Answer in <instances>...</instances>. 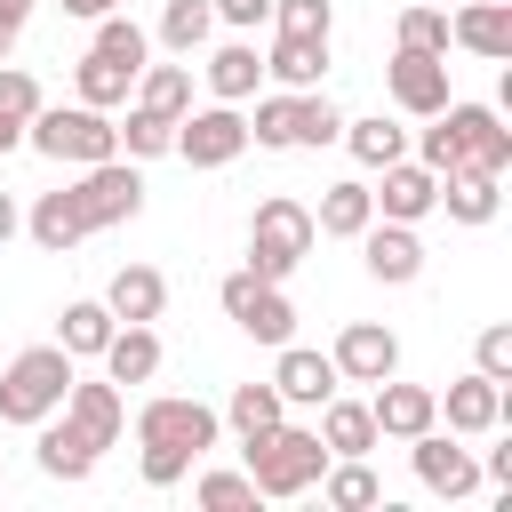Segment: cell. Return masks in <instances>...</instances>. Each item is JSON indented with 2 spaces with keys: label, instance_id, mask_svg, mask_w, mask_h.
I'll list each match as a JSON object with an SVG mask.
<instances>
[{
  "label": "cell",
  "instance_id": "6da1fadb",
  "mask_svg": "<svg viewBox=\"0 0 512 512\" xmlns=\"http://www.w3.org/2000/svg\"><path fill=\"white\" fill-rule=\"evenodd\" d=\"M216 432H224V416H216L208 400H184V392L144 400V408H136V464H144V480H152V488H176V480L216 448Z\"/></svg>",
  "mask_w": 512,
  "mask_h": 512
},
{
  "label": "cell",
  "instance_id": "7a4b0ae2",
  "mask_svg": "<svg viewBox=\"0 0 512 512\" xmlns=\"http://www.w3.org/2000/svg\"><path fill=\"white\" fill-rule=\"evenodd\" d=\"M248 448V480H256V496H272V504H288V496H304L320 472H328V448H320V432L312 424H272L264 440H240Z\"/></svg>",
  "mask_w": 512,
  "mask_h": 512
},
{
  "label": "cell",
  "instance_id": "3957f363",
  "mask_svg": "<svg viewBox=\"0 0 512 512\" xmlns=\"http://www.w3.org/2000/svg\"><path fill=\"white\" fill-rule=\"evenodd\" d=\"M72 376H80V360H72L64 344H24V352L0 368V424H40V416H56L64 392H72Z\"/></svg>",
  "mask_w": 512,
  "mask_h": 512
},
{
  "label": "cell",
  "instance_id": "277c9868",
  "mask_svg": "<svg viewBox=\"0 0 512 512\" xmlns=\"http://www.w3.org/2000/svg\"><path fill=\"white\" fill-rule=\"evenodd\" d=\"M24 144H32L40 160L88 168V160H112V152H120V128H112V112H96V104H40V112L24 120Z\"/></svg>",
  "mask_w": 512,
  "mask_h": 512
},
{
  "label": "cell",
  "instance_id": "5b68a950",
  "mask_svg": "<svg viewBox=\"0 0 512 512\" xmlns=\"http://www.w3.org/2000/svg\"><path fill=\"white\" fill-rule=\"evenodd\" d=\"M312 208L304 200H288V192H272V200H256V216H248V272L256 280H288L304 256H312Z\"/></svg>",
  "mask_w": 512,
  "mask_h": 512
},
{
  "label": "cell",
  "instance_id": "8992f818",
  "mask_svg": "<svg viewBox=\"0 0 512 512\" xmlns=\"http://www.w3.org/2000/svg\"><path fill=\"white\" fill-rule=\"evenodd\" d=\"M216 304H224V320H232L240 336H256V344H288V336H296V304H288V288H280V280H256L248 264L224 272Z\"/></svg>",
  "mask_w": 512,
  "mask_h": 512
},
{
  "label": "cell",
  "instance_id": "52a82bcc",
  "mask_svg": "<svg viewBox=\"0 0 512 512\" xmlns=\"http://www.w3.org/2000/svg\"><path fill=\"white\" fill-rule=\"evenodd\" d=\"M72 200H80V216H88V232H104V224H128L136 208H144V176H136V160H88L80 168V184H72Z\"/></svg>",
  "mask_w": 512,
  "mask_h": 512
},
{
  "label": "cell",
  "instance_id": "ba28073f",
  "mask_svg": "<svg viewBox=\"0 0 512 512\" xmlns=\"http://www.w3.org/2000/svg\"><path fill=\"white\" fill-rule=\"evenodd\" d=\"M240 152H248L240 104H200V112L176 120V160H192V168H232Z\"/></svg>",
  "mask_w": 512,
  "mask_h": 512
},
{
  "label": "cell",
  "instance_id": "9c48e42d",
  "mask_svg": "<svg viewBox=\"0 0 512 512\" xmlns=\"http://www.w3.org/2000/svg\"><path fill=\"white\" fill-rule=\"evenodd\" d=\"M408 464H416V480H424L432 496H448V504L480 488V456H472L456 432H440V424H424V432L408 440Z\"/></svg>",
  "mask_w": 512,
  "mask_h": 512
},
{
  "label": "cell",
  "instance_id": "30bf717a",
  "mask_svg": "<svg viewBox=\"0 0 512 512\" xmlns=\"http://www.w3.org/2000/svg\"><path fill=\"white\" fill-rule=\"evenodd\" d=\"M328 360H336L344 384H384V376H400V336H392L384 320H344Z\"/></svg>",
  "mask_w": 512,
  "mask_h": 512
},
{
  "label": "cell",
  "instance_id": "8fae6325",
  "mask_svg": "<svg viewBox=\"0 0 512 512\" xmlns=\"http://www.w3.org/2000/svg\"><path fill=\"white\" fill-rule=\"evenodd\" d=\"M384 88H392V104H400V112L432 120V112L448 104V56H424V48H392V64H384Z\"/></svg>",
  "mask_w": 512,
  "mask_h": 512
},
{
  "label": "cell",
  "instance_id": "7c38bea8",
  "mask_svg": "<svg viewBox=\"0 0 512 512\" xmlns=\"http://www.w3.org/2000/svg\"><path fill=\"white\" fill-rule=\"evenodd\" d=\"M440 120L456 128V152H464V168H488V176H504L512 168V128L488 112V104H440Z\"/></svg>",
  "mask_w": 512,
  "mask_h": 512
},
{
  "label": "cell",
  "instance_id": "4fadbf2b",
  "mask_svg": "<svg viewBox=\"0 0 512 512\" xmlns=\"http://www.w3.org/2000/svg\"><path fill=\"white\" fill-rule=\"evenodd\" d=\"M272 352H280V360H272V392H280L288 408H320V400L344 384V376H336V360H328V352H312V344H296V336H288V344H272Z\"/></svg>",
  "mask_w": 512,
  "mask_h": 512
},
{
  "label": "cell",
  "instance_id": "5bb4252c",
  "mask_svg": "<svg viewBox=\"0 0 512 512\" xmlns=\"http://www.w3.org/2000/svg\"><path fill=\"white\" fill-rule=\"evenodd\" d=\"M440 416H448V432H456V440H480V432H496V424L512 416V392H504L496 376H480V368H472V376H456V384H448Z\"/></svg>",
  "mask_w": 512,
  "mask_h": 512
},
{
  "label": "cell",
  "instance_id": "9a60e30c",
  "mask_svg": "<svg viewBox=\"0 0 512 512\" xmlns=\"http://www.w3.org/2000/svg\"><path fill=\"white\" fill-rule=\"evenodd\" d=\"M368 416H376V440H416L424 424H440V392H432V384H400V376H384L376 400H368Z\"/></svg>",
  "mask_w": 512,
  "mask_h": 512
},
{
  "label": "cell",
  "instance_id": "2e32d148",
  "mask_svg": "<svg viewBox=\"0 0 512 512\" xmlns=\"http://www.w3.org/2000/svg\"><path fill=\"white\" fill-rule=\"evenodd\" d=\"M368 192H376V216H392V224H424L440 208V176L424 160H392L384 184H368Z\"/></svg>",
  "mask_w": 512,
  "mask_h": 512
},
{
  "label": "cell",
  "instance_id": "e0dca14e",
  "mask_svg": "<svg viewBox=\"0 0 512 512\" xmlns=\"http://www.w3.org/2000/svg\"><path fill=\"white\" fill-rule=\"evenodd\" d=\"M360 256H368V272H376L384 288H408V280L424 272V240H416V224H392V216H376V224L360 232Z\"/></svg>",
  "mask_w": 512,
  "mask_h": 512
},
{
  "label": "cell",
  "instance_id": "ac0fdd59",
  "mask_svg": "<svg viewBox=\"0 0 512 512\" xmlns=\"http://www.w3.org/2000/svg\"><path fill=\"white\" fill-rule=\"evenodd\" d=\"M32 432H40L32 448H40V472H48V480H88V472H96V456H104V448L64 416V408H56V416H40Z\"/></svg>",
  "mask_w": 512,
  "mask_h": 512
},
{
  "label": "cell",
  "instance_id": "d6986e66",
  "mask_svg": "<svg viewBox=\"0 0 512 512\" xmlns=\"http://www.w3.org/2000/svg\"><path fill=\"white\" fill-rule=\"evenodd\" d=\"M96 360H104V376H112L120 392H128V384H152V376H160V336H152V320H120Z\"/></svg>",
  "mask_w": 512,
  "mask_h": 512
},
{
  "label": "cell",
  "instance_id": "ffe728a7",
  "mask_svg": "<svg viewBox=\"0 0 512 512\" xmlns=\"http://www.w3.org/2000/svg\"><path fill=\"white\" fill-rule=\"evenodd\" d=\"M64 416H72V424H80L96 448H112V440L128 432V400H120V384H112V376H96V384H80V376H72Z\"/></svg>",
  "mask_w": 512,
  "mask_h": 512
},
{
  "label": "cell",
  "instance_id": "44dd1931",
  "mask_svg": "<svg viewBox=\"0 0 512 512\" xmlns=\"http://www.w3.org/2000/svg\"><path fill=\"white\" fill-rule=\"evenodd\" d=\"M448 48H472V56L504 64V56H512V8H504V0H464V8L448 16Z\"/></svg>",
  "mask_w": 512,
  "mask_h": 512
},
{
  "label": "cell",
  "instance_id": "7402d4cb",
  "mask_svg": "<svg viewBox=\"0 0 512 512\" xmlns=\"http://www.w3.org/2000/svg\"><path fill=\"white\" fill-rule=\"evenodd\" d=\"M368 224H376V192H368L360 176L328 184V192H320V208H312V232H320V240H360Z\"/></svg>",
  "mask_w": 512,
  "mask_h": 512
},
{
  "label": "cell",
  "instance_id": "603a6c76",
  "mask_svg": "<svg viewBox=\"0 0 512 512\" xmlns=\"http://www.w3.org/2000/svg\"><path fill=\"white\" fill-rule=\"evenodd\" d=\"M440 208H448L456 224H496L504 176H488V168H448V176H440Z\"/></svg>",
  "mask_w": 512,
  "mask_h": 512
},
{
  "label": "cell",
  "instance_id": "cb8c5ba5",
  "mask_svg": "<svg viewBox=\"0 0 512 512\" xmlns=\"http://www.w3.org/2000/svg\"><path fill=\"white\" fill-rule=\"evenodd\" d=\"M24 232H32L48 256H72V248L88 240V216H80L72 184H64V192H40V200H32V216H24Z\"/></svg>",
  "mask_w": 512,
  "mask_h": 512
},
{
  "label": "cell",
  "instance_id": "d4e9b609",
  "mask_svg": "<svg viewBox=\"0 0 512 512\" xmlns=\"http://www.w3.org/2000/svg\"><path fill=\"white\" fill-rule=\"evenodd\" d=\"M312 432H320L328 456H368V448H376V416H368V400H344V392L320 400V424H312Z\"/></svg>",
  "mask_w": 512,
  "mask_h": 512
},
{
  "label": "cell",
  "instance_id": "484cf974",
  "mask_svg": "<svg viewBox=\"0 0 512 512\" xmlns=\"http://www.w3.org/2000/svg\"><path fill=\"white\" fill-rule=\"evenodd\" d=\"M256 80H264L256 40H224V48L208 56V96H216V104H248V96H256Z\"/></svg>",
  "mask_w": 512,
  "mask_h": 512
},
{
  "label": "cell",
  "instance_id": "4316f807",
  "mask_svg": "<svg viewBox=\"0 0 512 512\" xmlns=\"http://www.w3.org/2000/svg\"><path fill=\"white\" fill-rule=\"evenodd\" d=\"M104 304H112V320H160L168 312V280L152 264H120L112 288H104Z\"/></svg>",
  "mask_w": 512,
  "mask_h": 512
},
{
  "label": "cell",
  "instance_id": "83f0119b",
  "mask_svg": "<svg viewBox=\"0 0 512 512\" xmlns=\"http://www.w3.org/2000/svg\"><path fill=\"white\" fill-rule=\"evenodd\" d=\"M264 72L296 96V88H320V72H328V40H296V32H280L272 40V56H264Z\"/></svg>",
  "mask_w": 512,
  "mask_h": 512
},
{
  "label": "cell",
  "instance_id": "f1b7e54d",
  "mask_svg": "<svg viewBox=\"0 0 512 512\" xmlns=\"http://www.w3.org/2000/svg\"><path fill=\"white\" fill-rule=\"evenodd\" d=\"M112 328H120V320H112V304H104V296H80V304H64V320H56V344H64L72 360H96Z\"/></svg>",
  "mask_w": 512,
  "mask_h": 512
},
{
  "label": "cell",
  "instance_id": "f546056e",
  "mask_svg": "<svg viewBox=\"0 0 512 512\" xmlns=\"http://www.w3.org/2000/svg\"><path fill=\"white\" fill-rule=\"evenodd\" d=\"M320 488V504H336V512H368L384 488H376V472H368V456H328V472L312 480Z\"/></svg>",
  "mask_w": 512,
  "mask_h": 512
},
{
  "label": "cell",
  "instance_id": "4dcf8cb0",
  "mask_svg": "<svg viewBox=\"0 0 512 512\" xmlns=\"http://www.w3.org/2000/svg\"><path fill=\"white\" fill-rule=\"evenodd\" d=\"M128 88H136V72H128V64H112V56H96V48L72 64V96H80V104H96V112L128 104Z\"/></svg>",
  "mask_w": 512,
  "mask_h": 512
},
{
  "label": "cell",
  "instance_id": "1f68e13d",
  "mask_svg": "<svg viewBox=\"0 0 512 512\" xmlns=\"http://www.w3.org/2000/svg\"><path fill=\"white\" fill-rule=\"evenodd\" d=\"M336 144H352V160H360V168H392V160H408V128H392L384 112L344 120V136H336Z\"/></svg>",
  "mask_w": 512,
  "mask_h": 512
},
{
  "label": "cell",
  "instance_id": "d6a6232c",
  "mask_svg": "<svg viewBox=\"0 0 512 512\" xmlns=\"http://www.w3.org/2000/svg\"><path fill=\"white\" fill-rule=\"evenodd\" d=\"M280 416H288V400L272 392V376H264V384H232V400H224V424H232L240 440H264Z\"/></svg>",
  "mask_w": 512,
  "mask_h": 512
},
{
  "label": "cell",
  "instance_id": "836d02e7",
  "mask_svg": "<svg viewBox=\"0 0 512 512\" xmlns=\"http://www.w3.org/2000/svg\"><path fill=\"white\" fill-rule=\"evenodd\" d=\"M208 32H216V8L208 0H160V48L168 56H192V48H208Z\"/></svg>",
  "mask_w": 512,
  "mask_h": 512
},
{
  "label": "cell",
  "instance_id": "e575fe53",
  "mask_svg": "<svg viewBox=\"0 0 512 512\" xmlns=\"http://www.w3.org/2000/svg\"><path fill=\"white\" fill-rule=\"evenodd\" d=\"M136 104L184 120V112H192V72H184V64H144V72H136Z\"/></svg>",
  "mask_w": 512,
  "mask_h": 512
},
{
  "label": "cell",
  "instance_id": "d590c367",
  "mask_svg": "<svg viewBox=\"0 0 512 512\" xmlns=\"http://www.w3.org/2000/svg\"><path fill=\"white\" fill-rule=\"evenodd\" d=\"M112 128H120V152H128V160H160V152H176V120H168V112L128 104V120H112Z\"/></svg>",
  "mask_w": 512,
  "mask_h": 512
},
{
  "label": "cell",
  "instance_id": "8d00e7d4",
  "mask_svg": "<svg viewBox=\"0 0 512 512\" xmlns=\"http://www.w3.org/2000/svg\"><path fill=\"white\" fill-rule=\"evenodd\" d=\"M96 56H112V64H128V72H144V56H152V32L136 24V16H96Z\"/></svg>",
  "mask_w": 512,
  "mask_h": 512
},
{
  "label": "cell",
  "instance_id": "74e56055",
  "mask_svg": "<svg viewBox=\"0 0 512 512\" xmlns=\"http://www.w3.org/2000/svg\"><path fill=\"white\" fill-rule=\"evenodd\" d=\"M344 136V112H336V96L328 88H296V144H336Z\"/></svg>",
  "mask_w": 512,
  "mask_h": 512
},
{
  "label": "cell",
  "instance_id": "f35d334b",
  "mask_svg": "<svg viewBox=\"0 0 512 512\" xmlns=\"http://www.w3.org/2000/svg\"><path fill=\"white\" fill-rule=\"evenodd\" d=\"M248 144H264V152H288V144H296V96H288V88H280V96H256Z\"/></svg>",
  "mask_w": 512,
  "mask_h": 512
},
{
  "label": "cell",
  "instance_id": "ab89813d",
  "mask_svg": "<svg viewBox=\"0 0 512 512\" xmlns=\"http://www.w3.org/2000/svg\"><path fill=\"white\" fill-rule=\"evenodd\" d=\"M392 48H424V56H448V16L432 8V0H408L400 8V40Z\"/></svg>",
  "mask_w": 512,
  "mask_h": 512
},
{
  "label": "cell",
  "instance_id": "60d3db41",
  "mask_svg": "<svg viewBox=\"0 0 512 512\" xmlns=\"http://www.w3.org/2000/svg\"><path fill=\"white\" fill-rule=\"evenodd\" d=\"M272 24L296 40H328L336 32V0H272Z\"/></svg>",
  "mask_w": 512,
  "mask_h": 512
},
{
  "label": "cell",
  "instance_id": "b9f144b4",
  "mask_svg": "<svg viewBox=\"0 0 512 512\" xmlns=\"http://www.w3.org/2000/svg\"><path fill=\"white\" fill-rule=\"evenodd\" d=\"M208 512H248L256 504V480L248 472H200V488H192Z\"/></svg>",
  "mask_w": 512,
  "mask_h": 512
},
{
  "label": "cell",
  "instance_id": "7bdbcfd3",
  "mask_svg": "<svg viewBox=\"0 0 512 512\" xmlns=\"http://www.w3.org/2000/svg\"><path fill=\"white\" fill-rule=\"evenodd\" d=\"M472 368H480V376H496V384H512V328H504V320H488V328H480Z\"/></svg>",
  "mask_w": 512,
  "mask_h": 512
},
{
  "label": "cell",
  "instance_id": "ee69618b",
  "mask_svg": "<svg viewBox=\"0 0 512 512\" xmlns=\"http://www.w3.org/2000/svg\"><path fill=\"white\" fill-rule=\"evenodd\" d=\"M0 112L32 120V112H40V80H32V72H16V64H0Z\"/></svg>",
  "mask_w": 512,
  "mask_h": 512
},
{
  "label": "cell",
  "instance_id": "f6af8a7d",
  "mask_svg": "<svg viewBox=\"0 0 512 512\" xmlns=\"http://www.w3.org/2000/svg\"><path fill=\"white\" fill-rule=\"evenodd\" d=\"M216 8V24H232V32H256V24H272V0H208Z\"/></svg>",
  "mask_w": 512,
  "mask_h": 512
},
{
  "label": "cell",
  "instance_id": "bcb514c9",
  "mask_svg": "<svg viewBox=\"0 0 512 512\" xmlns=\"http://www.w3.org/2000/svg\"><path fill=\"white\" fill-rule=\"evenodd\" d=\"M24 24H32V0H0V64H8V48L24 40Z\"/></svg>",
  "mask_w": 512,
  "mask_h": 512
},
{
  "label": "cell",
  "instance_id": "7dc6e473",
  "mask_svg": "<svg viewBox=\"0 0 512 512\" xmlns=\"http://www.w3.org/2000/svg\"><path fill=\"white\" fill-rule=\"evenodd\" d=\"M64 16H80V24H96V16H112V8H128V0H56Z\"/></svg>",
  "mask_w": 512,
  "mask_h": 512
},
{
  "label": "cell",
  "instance_id": "c3c4849f",
  "mask_svg": "<svg viewBox=\"0 0 512 512\" xmlns=\"http://www.w3.org/2000/svg\"><path fill=\"white\" fill-rule=\"evenodd\" d=\"M24 232V208H16V192H0V248Z\"/></svg>",
  "mask_w": 512,
  "mask_h": 512
},
{
  "label": "cell",
  "instance_id": "681fc988",
  "mask_svg": "<svg viewBox=\"0 0 512 512\" xmlns=\"http://www.w3.org/2000/svg\"><path fill=\"white\" fill-rule=\"evenodd\" d=\"M16 144H24V120H16V112H0V152H16Z\"/></svg>",
  "mask_w": 512,
  "mask_h": 512
},
{
  "label": "cell",
  "instance_id": "f907efd6",
  "mask_svg": "<svg viewBox=\"0 0 512 512\" xmlns=\"http://www.w3.org/2000/svg\"><path fill=\"white\" fill-rule=\"evenodd\" d=\"M0 480H8V472H0Z\"/></svg>",
  "mask_w": 512,
  "mask_h": 512
}]
</instances>
